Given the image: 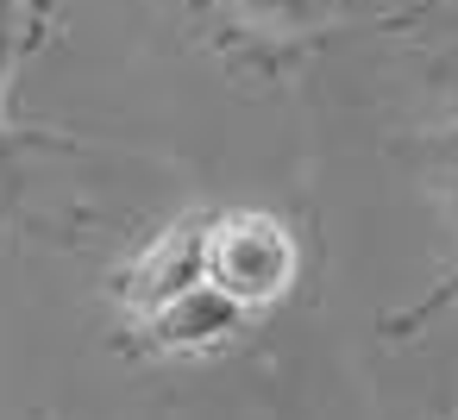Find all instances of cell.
Instances as JSON below:
<instances>
[{"mask_svg": "<svg viewBox=\"0 0 458 420\" xmlns=\"http://www.w3.org/2000/svg\"><path fill=\"white\" fill-rule=\"evenodd\" d=\"M208 282L220 295H233L245 314L270 307L289 282H295V239L283 220L270 214H214L208 220Z\"/></svg>", "mask_w": 458, "mask_h": 420, "instance_id": "1", "label": "cell"}, {"mask_svg": "<svg viewBox=\"0 0 458 420\" xmlns=\"http://www.w3.org/2000/svg\"><path fill=\"white\" fill-rule=\"evenodd\" d=\"M239 326H245V307H239L233 295H220L214 282H195V289H182L176 301H164L157 314H145L151 345L170 351V357H195V351H208V345H226Z\"/></svg>", "mask_w": 458, "mask_h": 420, "instance_id": "3", "label": "cell"}, {"mask_svg": "<svg viewBox=\"0 0 458 420\" xmlns=\"http://www.w3.org/2000/svg\"><path fill=\"white\" fill-rule=\"evenodd\" d=\"M245 7L276 32H308V26H320L333 13V0H245Z\"/></svg>", "mask_w": 458, "mask_h": 420, "instance_id": "5", "label": "cell"}, {"mask_svg": "<svg viewBox=\"0 0 458 420\" xmlns=\"http://www.w3.org/2000/svg\"><path fill=\"white\" fill-rule=\"evenodd\" d=\"M13 38H20V7L0 0V82H7V70H13Z\"/></svg>", "mask_w": 458, "mask_h": 420, "instance_id": "6", "label": "cell"}, {"mask_svg": "<svg viewBox=\"0 0 458 420\" xmlns=\"http://www.w3.org/2000/svg\"><path fill=\"white\" fill-rule=\"evenodd\" d=\"M445 307H458V270H452L445 282H433V289H427L414 307L389 314V320H383V339H389V345H408V339H420V332H427V326H433Z\"/></svg>", "mask_w": 458, "mask_h": 420, "instance_id": "4", "label": "cell"}, {"mask_svg": "<svg viewBox=\"0 0 458 420\" xmlns=\"http://www.w3.org/2000/svg\"><path fill=\"white\" fill-rule=\"evenodd\" d=\"M13 182V139H7V126H0V189Z\"/></svg>", "mask_w": 458, "mask_h": 420, "instance_id": "7", "label": "cell"}, {"mask_svg": "<svg viewBox=\"0 0 458 420\" xmlns=\"http://www.w3.org/2000/svg\"><path fill=\"white\" fill-rule=\"evenodd\" d=\"M195 282H208V220H176L170 232H157V239L126 264L120 295H126V307L145 320V314H157L164 301H176V295L195 289Z\"/></svg>", "mask_w": 458, "mask_h": 420, "instance_id": "2", "label": "cell"}]
</instances>
